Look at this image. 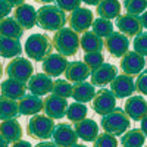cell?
<instances>
[{"mask_svg": "<svg viewBox=\"0 0 147 147\" xmlns=\"http://www.w3.org/2000/svg\"><path fill=\"white\" fill-rule=\"evenodd\" d=\"M52 46L59 55L65 57L75 56L80 49V34L71 28L63 27L55 31V35L52 38Z\"/></svg>", "mask_w": 147, "mask_h": 147, "instance_id": "6da1fadb", "label": "cell"}, {"mask_svg": "<svg viewBox=\"0 0 147 147\" xmlns=\"http://www.w3.org/2000/svg\"><path fill=\"white\" fill-rule=\"evenodd\" d=\"M68 22L66 13L53 5H44L37 12V24L46 31H57Z\"/></svg>", "mask_w": 147, "mask_h": 147, "instance_id": "7a4b0ae2", "label": "cell"}, {"mask_svg": "<svg viewBox=\"0 0 147 147\" xmlns=\"http://www.w3.org/2000/svg\"><path fill=\"white\" fill-rule=\"evenodd\" d=\"M53 46L50 41V37L46 34H32L30 35L25 44H24V52L31 60L35 62H43V60L52 53Z\"/></svg>", "mask_w": 147, "mask_h": 147, "instance_id": "3957f363", "label": "cell"}, {"mask_svg": "<svg viewBox=\"0 0 147 147\" xmlns=\"http://www.w3.org/2000/svg\"><path fill=\"white\" fill-rule=\"evenodd\" d=\"M129 125L131 119L121 107H115L112 112L103 115L100 121V127L103 128V131L112 134V136H122L125 131L129 129Z\"/></svg>", "mask_w": 147, "mask_h": 147, "instance_id": "277c9868", "label": "cell"}, {"mask_svg": "<svg viewBox=\"0 0 147 147\" xmlns=\"http://www.w3.org/2000/svg\"><path fill=\"white\" fill-rule=\"evenodd\" d=\"M55 119L49 118L47 115H34L27 125V134L35 140H47L52 137L55 129Z\"/></svg>", "mask_w": 147, "mask_h": 147, "instance_id": "5b68a950", "label": "cell"}, {"mask_svg": "<svg viewBox=\"0 0 147 147\" xmlns=\"http://www.w3.org/2000/svg\"><path fill=\"white\" fill-rule=\"evenodd\" d=\"M5 72H6L7 78L27 84L30 81V78L34 75V66L25 57H15L6 65Z\"/></svg>", "mask_w": 147, "mask_h": 147, "instance_id": "8992f818", "label": "cell"}, {"mask_svg": "<svg viewBox=\"0 0 147 147\" xmlns=\"http://www.w3.org/2000/svg\"><path fill=\"white\" fill-rule=\"evenodd\" d=\"M93 21H94L93 12L85 7H78L72 10L68 16L69 28L78 34H84L85 31H88V28H91L93 25Z\"/></svg>", "mask_w": 147, "mask_h": 147, "instance_id": "52a82bcc", "label": "cell"}, {"mask_svg": "<svg viewBox=\"0 0 147 147\" xmlns=\"http://www.w3.org/2000/svg\"><path fill=\"white\" fill-rule=\"evenodd\" d=\"M91 106L93 110L97 115H107L109 112L116 107V97L113 96V93L107 90V88H100L97 91L91 100Z\"/></svg>", "mask_w": 147, "mask_h": 147, "instance_id": "ba28073f", "label": "cell"}, {"mask_svg": "<svg viewBox=\"0 0 147 147\" xmlns=\"http://www.w3.org/2000/svg\"><path fill=\"white\" fill-rule=\"evenodd\" d=\"M146 60L141 55H138L137 52H131L128 50L124 56L121 57V71L122 74H125L128 77H137L138 74L144 69Z\"/></svg>", "mask_w": 147, "mask_h": 147, "instance_id": "9c48e42d", "label": "cell"}, {"mask_svg": "<svg viewBox=\"0 0 147 147\" xmlns=\"http://www.w3.org/2000/svg\"><path fill=\"white\" fill-rule=\"evenodd\" d=\"M52 138H53V143L57 144L59 147H71L74 144H77L78 141V136L75 129L68 122H62V124H57L55 127Z\"/></svg>", "mask_w": 147, "mask_h": 147, "instance_id": "30bf717a", "label": "cell"}, {"mask_svg": "<svg viewBox=\"0 0 147 147\" xmlns=\"http://www.w3.org/2000/svg\"><path fill=\"white\" fill-rule=\"evenodd\" d=\"M105 49L113 57H122L129 49V38L122 32H112L105 38Z\"/></svg>", "mask_w": 147, "mask_h": 147, "instance_id": "8fae6325", "label": "cell"}, {"mask_svg": "<svg viewBox=\"0 0 147 147\" xmlns=\"http://www.w3.org/2000/svg\"><path fill=\"white\" fill-rule=\"evenodd\" d=\"M43 112L52 119H62L66 115L68 109V102L63 97H57L55 94H50L49 97L43 100Z\"/></svg>", "mask_w": 147, "mask_h": 147, "instance_id": "7c38bea8", "label": "cell"}, {"mask_svg": "<svg viewBox=\"0 0 147 147\" xmlns=\"http://www.w3.org/2000/svg\"><path fill=\"white\" fill-rule=\"evenodd\" d=\"M116 28L119 30V32H122L124 35L129 37H137L138 34L143 32V25L140 22V16L136 15H119L116 18Z\"/></svg>", "mask_w": 147, "mask_h": 147, "instance_id": "4fadbf2b", "label": "cell"}, {"mask_svg": "<svg viewBox=\"0 0 147 147\" xmlns=\"http://www.w3.org/2000/svg\"><path fill=\"white\" fill-rule=\"evenodd\" d=\"M110 91L113 93L116 99H124V97H129L136 91V82H134L132 77H128L125 74H121L113 78L110 82Z\"/></svg>", "mask_w": 147, "mask_h": 147, "instance_id": "5bb4252c", "label": "cell"}, {"mask_svg": "<svg viewBox=\"0 0 147 147\" xmlns=\"http://www.w3.org/2000/svg\"><path fill=\"white\" fill-rule=\"evenodd\" d=\"M124 112L127 116L136 122H140L146 115H147V102L144 97L141 96H129L125 106H124Z\"/></svg>", "mask_w": 147, "mask_h": 147, "instance_id": "9a60e30c", "label": "cell"}, {"mask_svg": "<svg viewBox=\"0 0 147 147\" xmlns=\"http://www.w3.org/2000/svg\"><path fill=\"white\" fill-rule=\"evenodd\" d=\"M69 62L68 59L59 53H50L43 60V72L49 77H59L65 74Z\"/></svg>", "mask_w": 147, "mask_h": 147, "instance_id": "2e32d148", "label": "cell"}, {"mask_svg": "<svg viewBox=\"0 0 147 147\" xmlns=\"http://www.w3.org/2000/svg\"><path fill=\"white\" fill-rule=\"evenodd\" d=\"M52 87H53L52 77H49L47 74H34L27 82V88L31 91V94H35L38 97L52 93Z\"/></svg>", "mask_w": 147, "mask_h": 147, "instance_id": "e0dca14e", "label": "cell"}, {"mask_svg": "<svg viewBox=\"0 0 147 147\" xmlns=\"http://www.w3.org/2000/svg\"><path fill=\"white\" fill-rule=\"evenodd\" d=\"M118 75V69L115 65L110 63H103L102 66H99L97 69L91 71V84L97 85V87H103V85H107L113 81V78Z\"/></svg>", "mask_w": 147, "mask_h": 147, "instance_id": "ac0fdd59", "label": "cell"}, {"mask_svg": "<svg viewBox=\"0 0 147 147\" xmlns=\"http://www.w3.org/2000/svg\"><path fill=\"white\" fill-rule=\"evenodd\" d=\"M0 93H2L3 97H7L10 100L18 102L27 94V84L7 78L0 84Z\"/></svg>", "mask_w": 147, "mask_h": 147, "instance_id": "d6986e66", "label": "cell"}, {"mask_svg": "<svg viewBox=\"0 0 147 147\" xmlns=\"http://www.w3.org/2000/svg\"><path fill=\"white\" fill-rule=\"evenodd\" d=\"M43 99L35 94H25L21 100H18L19 113L25 116H34L43 110Z\"/></svg>", "mask_w": 147, "mask_h": 147, "instance_id": "ffe728a7", "label": "cell"}, {"mask_svg": "<svg viewBox=\"0 0 147 147\" xmlns=\"http://www.w3.org/2000/svg\"><path fill=\"white\" fill-rule=\"evenodd\" d=\"M18 24L24 30H31L37 25V10L31 6L24 3L15 9V16Z\"/></svg>", "mask_w": 147, "mask_h": 147, "instance_id": "44dd1931", "label": "cell"}, {"mask_svg": "<svg viewBox=\"0 0 147 147\" xmlns=\"http://www.w3.org/2000/svg\"><path fill=\"white\" fill-rule=\"evenodd\" d=\"M91 75V69L85 65L82 60H77V62H69L66 71H65V77L69 82L78 84L85 81Z\"/></svg>", "mask_w": 147, "mask_h": 147, "instance_id": "7402d4cb", "label": "cell"}, {"mask_svg": "<svg viewBox=\"0 0 147 147\" xmlns=\"http://www.w3.org/2000/svg\"><path fill=\"white\" fill-rule=\"evenodd\" d=\"M74 129H75L78 138L84 140V141H94L99 136V125L94 119H82L80 122H77L74 125Z\"/></svg>", "mask_w": 147, "mask_h": 147, "instance_id": "603a6c76", "label": "cell"}, {"mask_svg": "<svg viewBox=\"0 0 147 147\" xmlns=\"http://www.w3.org/2000/svg\"><path fill=\"white\" fill-rule=\"evenodd\" d=\"M22 127L16 119H6L0 124V136L6 138L9 143H15L22 138Z\"/></svg>", "mask_w": 147, "mask_h": 147, "instance_id": "cb8c5ba5", "label": "cell"}, {"mask_svg": "<svg viewBox=\"0 0 147 147\" xmlns=\"http://www.w3.org/2000/svg\"><path fill=\"white\" fill-rule=\"evenodd\" d=\"M24 50H22V46H21L19 40L0 35V57L15 59V57H19V55Z\"/></svg>", "mask_w": 147, "mask_h": 147, "instance_id": "d4e9b609", "label": "cell"}, {"mask_svg": "<svg viewBox=\"0 0 147 147\" xmlns=\"http://www.w3.org/2000/svg\"><path fill=\"white\" fill-rule=\"evenodd\" d=\"M80 47L84 50V53L102 52L103 47H105V41L99 35H96L93 31H85L80 37Z\"/></svg>", "mask_w": 147, "mask_h": 147, "instance_id": "484cf974", "label": "cell"}, {"mask_svg": "<svg viewBox=\"0 0 147 147\" xmlns=\"http://www.w3.org/2000/svg\"><path fill=\"white\" fill-rule=\"evenodd\" d=\"M94 94H96V90H94V85L91 82L82 81V82H78V84H74L72 97H74V100H75V102L85 105L87 102L93 100Z\"/></svg>", "mask_w": 147, "mask_h": 147, "instance_id": "4316f807", "label": "cell"}, {"mask_svg": "<svg viewBox=\"0 0 147 147\" xmlns=\"http://www.w3.org/2000/svg\"><path fill=\"white\" fill-rule=\"evenodd\" d=\"M0 35L9 37V38H15L19 40L24 35V28L18 24L15 18H5L0 19Z\"/></svg>", "mask_w": 147, "mask_h": 147, "instance_id": "83f0119b", "label": "cell"}, {"mask_svg": "<svg viewBox=\"0 0 147 147\" xmlns=\"http://www.w3.org/2000/svg\"><path fill=\"white\" fill-rule=\"evenodd\" d=\"M97 15L105 19H116L121 15L119 0H100L97 5Z\"/></svg>", "mask_w": 147, "mask_h": 147, "instance_id": "f1b7e54d", "label": "cell"}, {"mask_svg": "<svg viewBox=\"0 0 147 147\" xmlns=\"http://www.w3.org/2000/svg\"><path fill=\"white\" fill-rule=\"evenodd\" d=\"M146 143V136L140 128L125 131L121 137L122 147H143Z\"/></svg>", "mask_w": 147, "mask_h": 147, "instance_id": "f546056e", "label": "cell"}, {"mask_svg": "<svg viewBox=\"0 0 147 147\" xmlns=\"http://www.w3.org/2000/svg\"><path fill=\"white\" fill-rule=\"evenodd\" d=\"M19 107L18 102L10 100L7 97H0V121L6 119H16L19 116Z\"/></svg>", "mask_w": 147, "mask_h": 147, "instance_id": "4dcf8cb0", "label": "cell"}, {"mask_svg": "<svg viewBox=\"0 0 147 147\" xmlns=\"http://www.w3.org/2000/svg\"><path fill=\"white\" fill-rule=\"evenodd\" d=\"M87 107H85V105L84 103H78V102H75V103H71V105H68V109H66V118L71 121V122H74V124H77V122H80V121H82V119H85L87 118Z\"/></svg>", "mask_w": 147, "mask_h": 147, "instance_id": "1f68e13d", "label": "cell"}, {"mask_svg": "<svg viewBox=\"0 0 147 147\" xmlns=\"http://www.w3.org/2000/svg\"><path fill=\"white\" fill-rule=\"evenodd\" d=\"M91 28H93V32L96 35H99L100 38H106L107 35H110L113 32V24L110 22L109 19H105V18L99 16L97 19L93 21Z\"/></svg>", "mask_w": 147, "mask_h": 147, "instance_id": "d6a6232c", "label": "cell"}, {"mask_svg": "<svg viewBox=\"0 0 147 147\" xmlns=\"http://www.w3.org/2000/svg\"><path fill=\"white\" fill-rule=\"evenodd\" d=\"M72 88H74V85L68 80H56V81H53L52 94L68 99V97H72Z\"/></svg>", "mask_w": 147, "mask_h": 147, "instance_id": "836d02e7", "label": "cell"}, {"mask_svg": "<svg viewBox=\"0 0 147 147\" xmlns=\"http://www.w3.org/2000/svg\"><path fill=\"white\" fill-rule=\"evenodd\" d=\"M124 9L127 10V13L138 16L147 9V0H125Z\"/></svg>", "mask_w": 147, "mask_h": 147, "instance_id": "e575fe53", "label": "cell"}, {"mask_svg": "<svg viewBox=\"0 0 147 147\" xmlns=\"http://www.w3.org/2000/svg\"><path fill=\"white\" fill-rule=\"evenodd\" d=\"M82 62L87 65L91 71L97 69L99 66H102L105 63V57L102 55V52H90V53H84V60Z\"/></svg>", "mask_w": 147, "mask_h": 147, "instance_id": "d590c367", "label": "cell"}, {"mask_svg": "<svg viewBox=\"0 0 147 147\" xmlns=\"http://www.w3.org/2000/svg\"><path fill=\"white\" fill-rule=\"evenodd\" d=\"M93 147H118V140L109 132H102L93 141Z\"/></svg>", "mask_w": 147, "mask_h": 147, "instance_id": "8d00e7d4", "label": "cell"}, {"mask_svg": "<svg viewBox=\"0 0 147 147\" xmlns=\"http://www.w3.org/2000/svg\"><path fill=\"white\" fill-rule=\"evenodd\" d=\"M134 52H137L143 57H147V32H141L137 37H134Z\"/></svg>", "mask_w": 147, "mask_h": 147, "instance_id": "74e56055", "label": "cell"}, {"mask_svg": "<svg viewBox=\"0 0 147 147\" xmlns=\"http://www.w3.org/2000/svg\"><path fill=\"white\" fill-rule=\"evenodd\" d=\"M55 2H56V6L59 9H62L65 13H66V12H69V13H71L72 10L81 7L80 6L81 5V0H55Z\"/></svg>", "mask_w": 147, "mask_h": 147, "instance_id": "f35d334b", "label": "cell"}, {"mask_svg": "<svg viewBox=\"0 0 147 147\" xmlns=\"http://www.w3.org/2000/svg\"><path fill=\"white\" fill-rule=\"evenodd\" d=\"M136 91H138V93L147 96V69H143L138 75H137Z\"/></svg>", "mask_w": 147, "mask_h": 147, "instance_id": "ab89813d", "label": "cell"}, {"mask_svg": "<svg viewBox=\"0 0 147 147\" xmlns=\"http://www.w3.org/2000/svg\"><path fill=\"white\" fill-rule=\"evenodd\" d=\"M12 12V6L6 2V0H0V19L7 18V15Z\"/></svg>", "mask_w": 147, "mask_h": 147, "instance_id": "60d3db41", "label": "cell"}, {"mask_svg": "<svg viewBox=\"0 0 147 147\" xmlns=\"http://www.w3.org/2000/svg\"><path fill=\"white\" fill-rule=\"evenodd\" d=\"M10 147H32V146H31V143H28V141L18 140V141H15V143H12Z\"/></svg>", "mask_w": 147, "mask_h": 147, "instance_id": "b9f144b4", "label": "cell"}, {"mask_svg": "<svg viewBox=\"0 0 147 147\" xmlns=\"http://www.w3.org/2000/svg\"><path fill=\"white\" fill-rule=\"evenodd\" d=\"M35 147H59L57 144H55L53 141H41V143H38Z\"/></svg>", "mask_w": 147, "mask_h": 147, "instance_id": "7bdbcfd3", "label": "cell"}, {"mask_svg": "<svg viewBox=\"0 0 147 147\" xmlns=\"http://www.w3.org/2000/svg\"><path fill=\"white\" fill-rule=\"evenodd\" d=\"M140 22H141L143 28H147V10H144L143 13L140 15Z\"/></svg>", "mask_w": 147, "mask_h": 147, "instance_id": "ee69618b", "label": "cell"}, {"mask_svg": "<svg viewBox=\"0 0 147 147\" xmlns=\"http://www.w3.org/2000/svg\"><path fill=\"white\" fill-rule=\"evenodd\" d=\"M140 122H141V128H140V129L144 132V136L147 137V115H146V116H144Z\"/></svg>", "mask_w": 147, "mask_h": 147, "instance_id": "f6af8a7d", "label": "cell"}, {"mask_svg": "<svg viewBox=\"0 0 147 147\" xmlns=\"http://www.w3.org/2000/svg\"><path fill=\"white\" fill-rule=\"evenodd\" d=\"M6 2L12 6V7H18V6H21V5H24V3H25V0H6Z\"/></svg>", "mask_w": 147, "mask_h": 147, "instance_id": "bcb514c9", "label": "cell"}, {"mask_svg": "<svg viewBox=\"0 0 147 147\" xmlns=\"http://www.w3.org/2000/svg\"><path fill=\"white\" fill-rule=\"evenodd\" d=\"M100 0H81V3H85V5H90V6H97Z\"/></svg>", "mask_w": 147, "mask_h": 147, "instance_id": "7dc6e473", "label": "cell"}, {"mask_svg": "<svg viewBox=\"0 0 147 147\" xmlns=\"http://www.w3.org/2000/svg\"><path fill=\"white\" fill-rule=\"evenodd\" d=\"M7 146H9V141L0 136V147H7Z\"/></svg>", "mask_w": 147, "mask_h": 147, "instance_id": "c3c4849f", "label": "cell"}, {"mask_svg": "<svg viewBox=\"0 0 147 147\" xmlns=\"http://www.w3.org/2000/svg\"><path fill=\"white\" fill-rule=\"evenodd\" d=\"M34 2H37V3H44V5H47V3H52L53 0H34Z\"/></svg>", "mask_w": 147, "mask_h": 147, "instance_id": "681fc988", "label": "cell"}, {"mask_svg": "<svg viewBox=\"0 0 147 147\" xmlns=\"http://www.w3.org/2000/svg\"><path fill=\"white\" fill-rule=\"evenodd\" d=\"M71 147H87V146H85V144H74V146H71Z\"/></svg>", "mask_w": 147, "mask_h": 147, "instance_id": "f907efd6", "label": "cell"}, {"mask_svg": "<svg viewBox=\"0 0 147 147\" xmlns=\"http://www.w3.org/2000/svg\"><path fill=\"white\" fill-rule=\"evenodd\" d=\"M3 77V66H2V63H0V78Z\"/></svg>", "mask_w": 147, "mask_h": 147, "instance_id": "816d5d0a", "label": "cell"}, {"mask_svg": "<svg viewBox=\"0 0 147 147\" xmlns=\"http://www.w3.org/2000/svg\"><path fill=\"white\" fill-rule=\"evenodd\" d=\"M144 147H147V146H144Z\"/></svg>", "mask_w": 147, "mask_h": 147, "instance_id": "f5cc1de1", "label": "cell"}]
</instances>
